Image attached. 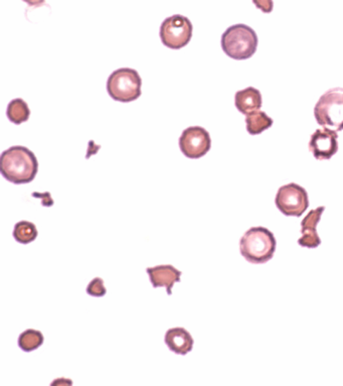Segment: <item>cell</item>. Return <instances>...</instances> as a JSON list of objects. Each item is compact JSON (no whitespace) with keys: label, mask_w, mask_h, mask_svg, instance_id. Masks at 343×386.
Masks as SVG:
<instances>
[{"label":"cell","mask_w":343,"mask_h":386,"mask_svg":"<svg viewBox=\"0 0 343 386\" xmlns=\"http://www.w3.org/2000/svg\"><path fill=\"white\" fill-rule=\"evenodd\" d=\"M44 342V337L41 331L28 329L18 337V347L23 351L32 352L39 349Z\"/></svg>","instance_id":"2e32d148"},{"label":"cell","mask_w":343,"mask_h":386,"mask_svg":"<svg viewBox=\"0 0 343 386\" xmlns=\"http://www.w3.org/2000/svg\"><path fill=\"white\" fill-rule=\"evenodd\" d=\"M13 235L16 242L30 244L37 239L39 232L32 222L20 221L14 225Z\"/></svg>","instance_id":"e0dca14e"},{"label":"cell","mask_w":343,"mask_h":386,"mask_svg":"<svg viewBox=\"0 0 343 386\" xmlns=\"http://www.w3.org/2000/svg\"><path fill=\"white\" fill-rule=\"evenodd\" d=\"M325 207L311 210L301 222L302 236L298 239V244L302 247L316 248L321 244V239L316 231L317 225L320 222Z\"/></svg>","instance_id":"30bf717a"},{"label":"cell","mask_w":343,"mask_h":386,"mask_svg":"<svg viewBox=\"0 0 343 386\" xmlns=\"http://www.w3.org/2000/svg\"><path fill=\"white\" fill-rule=\"evenodd\" d=\"M235 105L243 115L260 110L263 105L261 92L254 87L240 90L235 95Z\"/></svg>","instance_id":"4fadbf2b"},{"label":"cell","mask_w":343,"mask_h":386,"mask_svg":"<svg viewBox=\"0 0 343 386\" xmlns=\"http://www.w3.org/2000/svg\"><path fill=\"white\" fill-rule=\"evenodd\" d=\"M7 118L13 124L20 125L21 123L28 122L30 116V107L27 102L23 99H13L9 102L6 110Z\"/></svg>","instance_id":"9a60e30c"},{"label":"cell","mask_w":343,"mask_h":386,"mask_svg":"<svg viewBox=\"0 0 343 386\" xmlns=\"http://www.w3.org/2000/svg\"><path fill=\"white\" fill-rule=\"evenodd\" d=\"M73 385L72 381L68 380V378H58L52 382V385Z\"/></svg>","instance_id":"44dd1931"},{"label":"cell","mask_w":343,"mask_h":386,"mask_svg":"<svg viewBox=\"0 0 343 386\" xmlns=\"http://www.w3.org/2000/svg\"><path fill=\"white\" fill-rule=\"evenodd\" d=\"M337 139V131L328 127L315 130L310 137L308 144L310 153L316 160H330L338 151Z\"/></svg>","instance_id":"9c48e42d"},{"label":"cell","mask_w":343,"mask_h":386,"mask_svg":"<svg viewBox=\"0 0 343 386\" xmlns=\"http://www.w3.org/2000/svg\"><path fill=\"white\" fill-rule=\"evenodd\" d=\"M146 272L150 279L153 288H167V295H172V288L176 283L181 281L182 272L175 269L172 264L157 265V267H148Z\"/></svg>","instance_id":"8fae6325"},{"label":"cell","mask_w":343,"mask_h":386,"mask_svg":"<svg viewBox=\"0 0 343 386\" xmlns=\"http://www.w3.org/2000/svg\"><path fill=\"white\" fill-rule=\"evenodd\" d=\"M245 122L247 125V131L251 136L261 134L265 130L269 129L274 123L273 119L267 115L266 112L260 110L246 115Z\"/></svg>","instance_id":"5bb4252c"},{"label":"cell","mask_w":343,"mask_h":386,"mask_svg":"<svg viewBox=\"0 0 343 386\" xmlns=\"http://www.w3.org/2000/svg\"><path fill=\"white\" fill-rule=\"evenodd\" d=\"M259 39L256 32L249 25L239 23L227 28L222 35V49L234 60H247L257 52Z\"/></svg>","instance_id":"3957f363"},{"label":"cell","mask_w":343,"mask_h":386,"mask_svg":"<svg viewBox=\"0 0 343 386\" xmlns=\"http://www.w3.org/2000/svg\"><path fill=\"white\" fill-rule=\"evenodd\" d=\"M142 80L134 69L121 68L109 76L107 91L116 101L128 103L141 96Z\"/></svg>","instance_id":"277c9868"},{"label":"cell","mask_w":343,"mask_h":386,"mask_svg":"<svg viewBox=\"0 0 343 386\" xmlns=\"http://www.w3.org/2000/svg\"><path fill=\"white\" fill-rule=\"evenodd\" d=\"M39 170L37 156L25 146H11L0 156V172L7 181L16 185L34 181Z\"/></svg>","instance_id":"6da1fadb"},{"label":"cell","mask_w":343,"mask_h":386,"mask_svg":"<svg viewBox=\"0 0 343 386\" xmlns=\"http://www.w3.org/2000/svg\"><path fill=\"white\" fill-rule=\"evenodd\" d=\"M165 344L177 355H186L193 350V336L186 329L177 327L167 330L164 337Z\"/></svg>","instance_id":"7c38bea8"},{"label":"cell","mask_w":343,"mask_h":386,"mask_svg":"<svg viewBox=\"0 0 343 386\" xmlns=\"http://www.w3.org/2000/svg\"><path fill=\"white\" fill-rule=\"evenodd\" d=\"M277 241L275 236L265 227H253L240 240V251L243 257L253 264H263L274 257Z\"/></svg>","instance_id":"7a4b0ae2"},{"label":"cell","mask_w":343,"mask_h":386,"mask_svg":"<svg viewBox=\"0 0 343 386\" xmlns=\"http://www.w3.org/2000/svg\"><path fill=\"white\" fill-rule=\"evenodd\" d=\"M193 23L188 18L181 14H174L163 21L160 35L165 47L172 49H181L188 46L193 37Z\"/></svg>","instance_id":"8992f818"},{"label":"cell","mask_w":343,"mask_h":386,"mask_svg":"<svg viewBox=\"0 0 343 386\" xmlns=\"http://www.w3.org/2000/svg\"><path fill=\"white\" fill-rule=\"evenodd\" d=\"M314 116L321 127H332L335 131L343 130V88L328 90L317 101Z\"/></svg>","instance_id":"5b68a950"},{"label":"cell","mask_w":343,"mask_h":386,"mask_svg":"<svg viewBox=\"0 0 343 386\" xmlns=\"http://www.w3.org/2000/svg\"><path fill=\"white\" fill-rule=\"evenodd\" d=\"M32 196L35 197V198H39L42 199V205L44 206V207H52V206L54 205V201L53 199L51 198V194L49 193V192H47V193H32Z\"/></svg>","instance_id":"ffe728a7"},{"label":"cell","mask_w":343,"mask_h":386,"mask_svg":"<svg viewBox=\"0 0 343 386\" xmlns=\"http://www.w3.org/2000/svg\"><path fill=\"white\" fill-rule=\"evenodd\" d=\"M23 1L27 2L30 6H37L44 4V0H23Z\"/></svg>","instance_id":"7402d4cb"},{"label":"cell","mask_w":343,"mask_h":386,"mask_svg":"<svg viewBox=\"0 0 343 386\" xmlns=\"http://www.w3.org/2000/svg\"><path fill=\"white\" fill-rule=\"evenodd\" d=\"M179 148L186 158H203L212 148V139L209 132L203 127H191L184 129L179 139Z\"/></svg>","instance_id":"ba28073f"},{"label":"cell","mask_w":343,"mask_h":386,"mask_svg":"<svg viewBox=\"0 0 343 386\" xmlns=\"http://www.w3.org/2000/svg\"><path fill=\"white\" fill-rule=\"evenodd\" d=\"M275 204L278 210L285 216L300 217L308 209V194L299 185H284L277 192Z\"/></svg>","instance_id":"52a82bcc"},{"label":"cell","mask_w":343,"mask_h":386,"mask_svg":"<svg viewBox=\"0 0 343 386\" xmlns=\"http://www.w3.org/2000/svg\"><path fill=\"white\" fill-rule=\"evenodd\" d=\"M253 4L256 6L258 9L262 11L264 13H270L273 11L274 1L273 0H252Z\"/></svg>","instance_id":"d6986e66"},{"label":"cell","mask_w":343,"mask_h":386,"mask_svg":"<svg viewBox=\"0 0 343 386\" xmlns=\"http://www.w3.org/2000/svg\"><path fill=\"white\" fill-rule=\"evenodd\" d=\"M87 293L91 297L102 298L107 293V288L104 286V281L101 278H95L90 281L87 286Z\"/></svg>","instance_id":"ac0fdd59"}]
</instances>
